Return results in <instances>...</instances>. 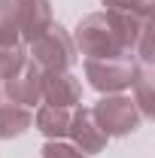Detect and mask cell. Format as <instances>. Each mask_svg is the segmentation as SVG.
Segmentation results:
<instances>
[{"label":"cell","mask_w":155,"mask_h":158,"mask_svg":"<svg viewBox=\"0 0 155 158\" xmlns=\"http://www.w3.org/2000/svg\"><path fill=\"white\" fill-rule=\"evenodd\" d=\"M31 125V113L21 103H9L0 110V137H15Z\"/></svg>","instance_id":"cell-3"},{"label":"cell","mask_w":155,"mask_h":158,"mask_svg":"<svg viewBox=\"0 0 155 158\" xmlns=\"http://www.w3.org/2000/svg\"><path fill=\"white\" fill-rule=\"evenodd\" d=\"M43 152H46V158H82L76 149H67V146H46Z\"/></svg>","instance_id":"cell-5"},{"label":"cell","mask_w":155,"mask_h":158,"mask_svg":"<svg viewBox=\"0 0 155 158\" xmlns=\"http://www.w3.org/2000/svg\"><path fill=\"white\" fill-rule=\"evenodd\" d=\"M37 125H40V131H43V134H64V131L70 128V116H67V110H64V106L49 103V106L37 116Z\"/></svg>","instance_id":"cell-4"},{"label":"cell","mask_w":155,"mask_h":158,"mask_svg":"<svg viewBox=\"0 0 155 158\" xmlns=\"http://www.w3.org/2000/svg\"><path fill=\"white\" fill-rule=\"evenodd\" d=\"M12 6H15V12L21 15L24 34H27L31 21H34V37H40V34L52 24V12H49V3H46V0H15Z\"/></svg>","instance_id":"cell-2"},{"label":"cell","mask_w":155,"mask_h":158,"mask_svg":"<svg viewBox=\"0 0 155 158\" xmlns=\"http://www.w3.org/2000/svg\"><path fill=\"white\" fill-rule=\"evenodd\" d=\"M94 116H100V128L103 134H125L134 128V106L131 100L125 98H116V100H103L100 106L94 110Z\"/></svg>","instance_id":"cell-1"}]
</instances>
